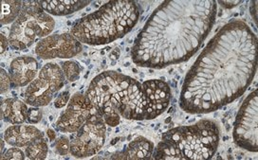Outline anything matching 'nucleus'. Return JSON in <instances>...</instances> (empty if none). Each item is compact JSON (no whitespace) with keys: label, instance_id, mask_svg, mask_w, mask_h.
I'll use <instances>...</instances> for the list:
<instances>
[{"label":"nucleus","instance_id":"f257e3e1","mask_svg":"<svg viewBox=\"0 0 258 160\" xmlns=\"http://www.w3.org/2000/svg\"><path fill=\"white\" fill-rule=\"evenodd\" d=\"M257 68V37L232 20L210 40L186 75L179 104L190 114L214 112L241 97Z\"/></svg>","mask_w":258,"mask_h":160},{"label":"nucleus","instance_id":"f03ea898","mask_svg":"<svg viewBox=\"0 0 258 160\" xmlns=\"http://www.w3.org/2000/svg\"><path fill=\"white\" fill-rule=\"evenodd\" d=\"M217 9L214 0L163 2L139 33L131 51L133 62L152 68L185 62L212 31Z\"/></svg>","mask_w":258,"mask_h":160},{"label":"nucleus","instance_id":"7ed1b4c3","mask_svg":"<svg viewBox=\"0 0 258 160\" xmlns=\"http://www.w3.org/2000/svg\"><path fill=\"white\" fill-rule=\"evenodd\" d=\"M140 11L130 0L109 1L94 13L80 19L72 34L82 44H110L126 35L137 24Z\"/></svg>","mask_w":258,"mask_h":160},{"label":"nucleus","instance_id":"20e7f679","mask_svg":"<svg viewBox=\"0 0 258 160\" xmlns=\"http://www.w3.org/2000/svg\"><path fill=\"white\" fill-rule=\"evenodd\" d=\"M142 84L117 71H105L91 81L86 96L105 124L115 127L121 122V108L137 96Z\"/></svg>","mask_w":258,"mask_h":160},{"label":"nucleus","instance_id":"39448f33","mask_svg":"<svg viewBox=\"0 0 258 160\" xmlns=\"http://www.w3.org/2000/svg\"><path fill=\"white\" fill-rule=\"evenodd\" d=\"M177 150L179 159H210L218 150L220 128L218 122L202 120L192 125L171 129L162 135Z\"/></svg>","mask_w":258,"mask_h":160},{"label":"nucleus","instance_id":"423d86ee","mask_svg":"<svg viewBox=\"0 0 258 160\" xmlns=\"http://www.w3.org/2000/svg\"><path fill=\"white\" fill-rule=\"evenodd\" d=\"M54 26L53 18L42 9L38 1H24L23 9L10 31V47L25 50L36 41L47 37Z\"/></svg>","mask_w":258,"mask_h":160},{"label":"nucleus","instance_id":"0eeeda50","mask_svg":"<svg viewBox=\"0 0 258 160\" xmlns=\"http://www.w3.org/2000/svg\"><path fill=\"white\" fill-rule=\"evenodd\" d=\"M170 100L171 90L167 83L145 81L137 96L121 108L120 114L126 120H154L167 109Z\"/></svg>","mask_w":258,"mask_h":160},{"label":"nucleus","instance_id":"6e6552de","mask_svg":"<svg viewBox=\"0 0 258 160\" xmlns=\"http://www.w3.org/2000/svg\"><path fill=\"white\" fill-rule=\"evenodd\" d=\"M64 72L58 64H45L38 76L26 88L23 95L25 103L33 107L48 105L57 92L64 87Z\"/></svg>","mask_w":258,"mask_h":160},{"label":"nucleus","instance_id":"1a4fd4ad","mask_svg":"<svg viewBox=\"0 0 258 160\" xmlns=\"http://www.w3.org/2000/svg\"><path fill=\"white\" fill-rule=\"evenodd\" d=\"M258 97L254 89L245 99L234 121V140L243 149L258 151Z\"/></svg>","mask_w":258,"mask_h":160},{"label":"nucleus","instance_id":"9d476101","mask_svg":"<svg viewBox=\"0 0 258 160\" xmlns=\"http://www.w3.org/2000/svg\"><path fill=\"white\" fill-rule=\"evenodd\" d=\"M71 141V153L77 158L89 157L99 152L105 145L106 124L98 114H93L76 132Z\"/></svg>","mask_w":258,"mask_h":160},{"label":"nucleus","instance_id":"9b49d317","mask_svg":"<svg viewBox=\"0 0 258 160\" xmlns=\"http://www.w3.org/2000/svg\"><path fill=\"white\" fill-rule=\"evenodd\" d=\"M95 113L96 109L86 95L75 93L57 120V130L62 133H76Z\"/></svg>","mask_w":258,"mask_h":160},{"label":"nucleus","instance_id":"f8f14e48","mask_svg":"<svg viewBox=\"0 0 258 160\" xmlns=\"http://www.w3.org/2000/svg\"><path fill=\"white\" fill-rule=\"evenodd\" d=\"M82 49V43L72 33H63L49 35L39 41L35 48V53L45 60L68 59L78 55Z\"/></svg>","mask_w":258,"mask_h":160},{"label":"nucleus","instance_id":"ddd939ff","mask_svg":"<svg viewBox=\"0 0 258 160\" xmlns=\"http://www.w3.org/2000/svg\"><path fill=\"white\" fill-rule=\"evenodd\" d=\"M38 67V62L32 57L21 56L13 60L9 70L12 86L15 88L29 86L36 78Z\"/></svg>","mask_w":258,"mask_h":160},{"label":"nucleus","instance_id":"4468645a","mask_svg":"<svg viewBox=\"0 0 258 160\" xmlns=\"http://www.w3.org/2000/svg\"><path fill=\"white\" fill-rule=\"evenodd\" d=\"M44 135L40 130L32 125L14 124L4 132V139L11 146L23 148L31 144L37 138L43 137Z\"/></svg>","mask_w":258,"mask_h":160},{"label":"nucleus","instance_id":"2eb2a0df","mask_svg":"<svg viewBox=\"0 0 258 160\" xmlns=\"http://www.w3.org/2000/svg\"><path fill=\"white\" fill-rule=\"evenodd\" d=\"M154 152V144L152 141L144 136H137L134 138L126 148L121 152L113 154L115 159H150Z\"/></svg>","mask_w":258,"mask_h":160},{"label":"nucleus","instance_id":"dca6fc26","mask_svg":"<svg viewBox=\"0 0 258 160\" xmlns=\"http://www.w3.org/2000/svg\"><path fill=\"white\" fill-rule=\"evenodd\" d=\"M29 108L24 102L9 98L1 104V118L11 124H23L27 122Z\"/></svg>","mask_w":258,"mask_h":160},{"label":"nucleus","instance_id":"f3484780","mask_svg":"<svg viewBox=\"0 0 258 160\" xmlns=\"http://www.w3.org/2000/svg\"><path fill=\"white\" fill-rule=\"evenodd\" d=\"M42 9L51 16H63L72 15L87 7L91 2L83 0H60V1H38Z\"/></svg>","mask_w":258,"mask_h":160},{"label":"nucleus","instance_id":"a211bd4d","mask_svg":"<svg viewBox=\"0 0 258 160\" xmlns=\"http://www.w3.org/2000/svg\"><path fill=\"white\" fill-rule=\"evenodd\" d=\"M24 5V1H2V13H1V25L10 24L15 22L20 15Z\"/></svg>","mask_w":258,"mask_h":160},{"label":"nucleus","instance_id":"6ab92c4d","mask_svg":"<svg viewBox=\"0 0 258 160\" xmlns=\"http://www.w3.org/2000/svg\"><path fill=\"white\" fill-rule=\"evenodd\" d=\"M48 144L44 136L35 139L25 149V154L29 159H45L48 155Z\"/></svg>","mask_w":258,"mask_h":160},{"label":"nucleus","instance_id":"aec40b11","mask_svg":"<svg viewBox=\"0 0 258 160\" xmlns=\"http://www.w3.org/2000/svg\"><path fill=\"white\" fill-rule=\"evenodd\" d=\"M62 70L64 72L66 79L71 83L79 80L80 78V66L76 62H73V61L64 62L62 65Z\"/></svg>","mask_w":258,"mask_h":160},{"label":"nucleus","instance_id":"412c9836","mask_svg":"<svg viewBox=\"0 0 258 160\" xmlns=\"http://www.w3.org/2000/svg\"><path fill=\"white\" fill-rule=\"evenodd\" d=\"M54 145L57 152L61 155H67L69 152H71V141L68 136H62L59 137Z\"/></svg>","mask_w":258,"mask_h":160},{"label":"nucleus","instance_id":"4be33fe9","mask_svg":"<svg viewBox=\"0 0 258 160\" xmlns=\"http://www.w3.org/2000/svg\"><path fill=\"white\" fill-rule=\"evenodd\" d=\"M26 157L25 152L19 149V147H12L8 149L5 153L1 155V159L24 160Z\"/></svg>","mask_w":258,"mask_h":160},{"label":"nucleus","instance_id":"5701e85b","mask_svg":"<svg viewBox=\"0 0 258 160\" xmlns=\"http://www.w3.org/2000/svg\"><path fill=\"white\" fill-rule=\"evenodd\" d=\"M42 119V111L39 109V107H33L29 109L28 113V119L27 122L31 124H35L38 123Z\"/></svg>","mask_w":258,"mask_h":160},{"label":"nucleus","instance_id":"b1692460","mask_svg":"<svg viewBox=\"0 0 258 160\" xmlns=\"http://www.w3.org/2000/svg\"><path fill=\"white\" fill-rule=\"evenodd\" d=\"M0 78H1V93L4 94L7 92L11 86H12V81L10 78L9 73L5 71V69L1 68V73H0Z\"/></svg>","mask_w":258,"mask_h":160},{"label":"nucleus","instance_id":"393cba45","mask_svg":"<svg viewBox=\"0 0 258 160\" xmlns=\"http://www.w3.org/2000/svg\"><path fill=\"white\" fill-rule=\"evenodd\" d=\"M70 98H71V95H70L69 91H64L61 94H59L56 98V100H55V102H54L55 107L56 108H63L70 102V100H71Z\"/></svg>","mask_w":258,"mask_h":160},{"label":"nucleus","instance_id":"a878e982","mask_svg":"<svg viewBox=\"0 0 258 160\" xmlns=\"http://www.w3.org/2000/svg\"><path fill=\"white\" fill-rule=\"evenodd\" d=\"M241 2L242 1H219L218 3L221 4L224 8L232 9L237 6L238 4H240Z\"/></svg>","mask_w":258,"mask_h":160},{"label":"nucleus","instance_id":"bb28decb","mask_svg":"<svg viewBox=\"0 0 258 160\" xmlns=\"http://www.w3.org/2000/svg\"><path fill=\"white\" fill-rule=\"evenodd\" d=\"M9 38H7L4 34H1V53H4L6 49L8 48Z\"/></svg>","mask_w":258,"mask_h":160},{"label":"nucleus","instance_id":"cd10ccee","mask_svg":"<svg viewBox=\"0 0 258 160\" xmlns=\"http://www.w3.org/2000/svg\"><path fill=\"white\" fill-rule=\"evenodd\" d=\"M47 135H48V138H49L50 141H53L55 139V136H55V132L53 130L48 129V131H47Z\"/></svg>","mask_w":258,"mask_h":160},{"label":"nucleus","instance_id":"c85d7f7f","mask_svg":"<svg viewBox=\"0 0 258 160\" xmlns=\"http://www.w3.org/2000/svg\"><path fill=\"white\" fill-rule=\"evenodd\" d=\"M256 3H257V2L254 1V2H253V4H254V5H253V9L250 8V13H251V15L253 16V19H254L255 22L257 21V18H256V5H255Z\"/></svg>","mask_w":258,"mask_h":160},{"label":"nucleus","instance_id":"c756f323","mask_svg":"<svg viewBox=\"0 0 258 160\" xmlns=\"http://www.w3.org/2000/svg\"><path fill=\"white\" fill-rule=\"evenodd\" d=\"M1 151H2V153H3V151H4V141L1 139Z\"/></svg>","mask_w":258,"mask_h":160}]
</instances>
